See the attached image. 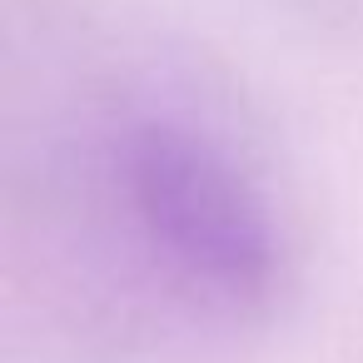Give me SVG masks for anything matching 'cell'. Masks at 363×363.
<instances>
[{
    "instance_id": "obj_1",
    "label": "cell",
    "mask_w": 363,
    "mask_h": 363,
    "mask_svg": "<svg viewBox=\"0 0 363 363\" xmlns=\"http://www.w3.org/2000/svg\"><path fill=\"white\" fill-rule=\"evenodd\" d=\"M115 184L125 214L155 259L189 289L244 303L274 274V224L244 169L174 120H135L115 140Z\"/></svg>"
}]
</instances>
